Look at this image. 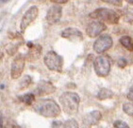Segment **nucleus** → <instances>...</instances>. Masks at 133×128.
<instances>
[{
    "label": "nucleus",
    "instance_id": "nucleus-1",
    "mask_svg": "<svg viewBox=\"0 0 133 128\" xmlns=\"http://www.w3.org/2000/svg\"><path fill=\"white\" fill-rule=\"evenodd\" d=\"M33 109L37 114L45 118H56L61 114V107L52 99H41L34 102Z\"/></svg>",
    "mask_w": 133,
    "mask_h": 128
},
{
    "label": "nucleus",
    "instance_id": "nucleus-2",
    "mask_svg": "<svg viewBox=\"0 0 133 128\" xmlns=\"http://www.w3.org/2000/svg\"><path fill=\"white\" fill-rule=\"evenodd\" d=\"M59 102L62 106V110L68 115H75L79 109V96L75 92H64L59 97Z\"/></svg>",
    "mask_w": 133,
    "mask_h": 128
},
{
    "label": "nucleus",
    "instance_id": "nucleus-3",
    "mask_svg": "<svg viewBox=\"0 0 133 128\" xmlns=\"http://www.w3.org/2000/svg\"><path fill=\"white\" fill-rule=\"evenodd\" d=\"M90 17L94 19H97V21L100 22H106L108 24H117L120 19L119 13H117L115 10H110L107 8H100L90 13Z\"/></svg>",
    "mask_w": 133,
    "mask_h": 128
},
{
    "label": "nucleus",
    "instance_id": "nucleus-4",
    "mask_svg": "<svg viewBox=\"0 0 133 128\" xmlns=\"http://www.w3.org/2000/svg\"><path fill=\"white\" fill-rule=\"evenodd\" d=\"M94 67L96 75L107 77L110 71V59L108 55H99L94 61Z\"/></svg>",
    "mask_w": 133,
    "mask_h": 128
},
{
    "label": "nucleus",
    "instance_id": "nucleus-5",
    "mask_svg": "<svg viewBox=\"0 0 133 128\" xmlns=\"http://www.w3.org/2000/svg\"><path fill=\"white\" fill-rule=\"evenodd\" d=\"M44 65L47 67V68L52 70V71H57V72L62 71V66H63L62 57L59 56V54L56 53L55 51L53 50L48 51L44 55Z\"/></svg>",
    "mask_w": 133,
    "mask_h": 128
},
{
    "label": "nucleus",
    "instance_id": "nucleus-6",
    "mask_svg": "<svg viewBox=\"0 0 133 128\" xmlns=\"http://www.w3.org/2000/svg\"><path fill=\"white\" fill-rule=\"evenodd\" d=\"M113 44L112 38L108 34L99 36L94 43V50L98 54H102L111 48Z\"/></svg>",
    "mask_w": 133,
    "mask_h": 128
},
{
    "label": "nucleus",
    "instance_id": "nucleus-7",
    "mask_svg": "<svg viewBox=\"0 0 133 128\" xmlns=\"http://www.w3.org/2000/svg\"><path fill=\"white\" fill-rule=\"evenodd\" d=\"M38 13H39V10L37 8V6H31L30 8L24 13L23 17H22V20H21V24H20L21 31H23V32L26 31L28 26L30 25L36 18H37Z\"/></svg>",
    "mask_w": 133,
    "mask_h": 128
},
{
    "label": "nucleus",
    "instance_id": "nucleus-8",
    "mask_svg": "<svg viewBox=\"0 0 133 128\" xmlns=\"http://www.w3.org/2000/svg\"><path fill=\"white\" fill-rule=\"evenodd\" d=\"M25 62H26V59L22 54H19L14 58L11 64V68H10V77L12 79H18L21 76L24 67H25Z\"/></svg>",
    "mask_w": 133,
    "mask_h": 128
},
{
    "label": "nucleus",
    "instance_id": "nucleus-9",
    "mask_svg": "<svg viewBox=\"0 0 133 128\" xmlns=\"http://www.w3.org/2000/svg\"><path fill=\"white\" fill-rule=\"evenodd\" d=\"M106 28H107V27H106V25L103 22L95 20L91 22L87 26V28H86V33L91 38H95V37H97V36H99L100 34L102 33Z\"/></svg>",
    "mask_w": 133,
    "mask_h": 128
},
{
    "label": "nucleus",
    "instance_id": "nucleus-10",
    "mask_svg": "<svg viewBox=\"0 0 133 128\" xmlns=\"http://www.w3.org/2000/svg\"><path fill=\"white\" fill-rule=\"evenodd\" d=\"M62 8L59 5H53L51 6L49 10H47V13H46V21L48 22L49 24H56L58 23L62 17Z\"/></svg>",
    "mask_w": 133,
    "mask_h": 128
},
{
    "label": "nucleus",
    "instance_id": "nucleus-11",
    "mask_svg": "<svg viewBox=\"0 0 133 128\" xmlns=\"http://www.w3.org/2000/svg\"><path fill=\"white\" fill-rule=\"evenodd\" d=\"M101 118H102L101 112L98 110H95L86 114L82 119V123L85 127H91V126L96 125L100 121Z\"/></svg>",
    "mask_w": 133,
    "mask_h": 128
},
{
    "label": "nucleus",
    "instance_id": "nucleus-12",
    "mask_svg": "<svg viewBox=\"0 0 133 128\" xmlns=\"http://www.w3.org/2000/svg\"><path fill=\"white\" fill-rule=\"evenodd\" d=\"M62 37L69 39L71 41H81L83 40L82 32L76 28H68L62 32Z\"/></svg>",
    "mask_w": 133,
    "mask_h": 128
},
{
    "label": "nucleus",
    "instance_id": "nucleus-13",
    "mask_svg": "<svg viewBox=\"0 0 133 128\" xmlns=\"http://www.w3.org/2000/svg\"><path fill=\"white\" fill-rule=\"evenodd\" d=\"M56 91V87L52 85V83L43 81L38 85L36 88V92L38 96H45V95L52 94Z\"/></svg>",
    "mask_w": 133,
    "mask_h": 128
},
{
    "label": "nucleus",
    "instance_id": "nucleus-14",
    "mask_svg": "<svg viewBox=\"0 0 133 128\" xmlns=\"http://www.w3.org/2000/svg\"><path fill=\"white\" fill-rule=\"evenodd\" d=\"M42 52V46L40 45H33L29 49L28 55H26V59L28 61H35L40 57Z\"/></svg>",
    "mask_w": 133,
    "mask_h": 128
},
{
    "label": "nucleus",
    "instance_id": "nucleus-15",
    "mask_svg": "<svg viewBox=\"0 0 133 128\" xmlns=\"http://www.w3.org/2000/svg\"><path fill=\"white\" fill-rule=\"evenodd\" d=\"M119 42H120L121 45H122L125 49H128V50H129V51L133 50V41L130 36H128V35L122 36L120 38V40H119Z\"/></svg>",
    "mask_w": 133,
    "mask_h": 128
},
{
    "label": "nucleus",
    "instance_id": "nucleus-16",
    "mask_svg": "<svg viewBox=\"0 0 133 128\" xmlns=\"http://www.w3.org/2000/svg\"><path fill=\"white\" fill-rule=\"evenodd\" d=\"M113 97V92L109 88H102L99 90L97 93V98L99 100H106V99H110Z\"/></svg>",
    "mask_w": 133,
    "mask_h": 128
},
{
    "label": "nucleus",
    "instance_id": "nucleus-17",
    "mask_svg": "<svg viewBox=\"0 0 133 128\" xmlns=\"http://www.w3.org/2000/svg\"><path fill=\"white\" fill-rule=\"evenodd\" d=\"M20 101L26 105H32L35 102V95L32 93H26V94L23 95L22 97H20Z\"/></svg>",
    "mask_w": 133,
    "mask_h": 128
},
{
    "label": "nucleus",
    "instance_id": "nucleus-18",
    "mask_svg": "<svg viewBox=\"0 0 133 128\" xmlns=\"http://www.w3.org/2000/svg\"><path fill=\"white\" fill-rule=\"evenodd\" d=\"M124 19L128 23H132L133 22V8L132 7H127L123 10Z\"/></svg>",
    "mask_w": 133,
    "mask_h": 128
},
{
    "label": "nucleus",
    "instance_id": "nucleus-19",
    "mask_svg": "<svg viewBox=\"0 0 133 128\" xmlns=\"http://www.w3.org/2000/svg\"><path fill=\"white\" fill-rule=\"evenodd\" d=\"M123 111L128 116H133V102H125L123 104Z\"/></svg>",
    "mask_w": 133,
    "mask_h": 128
},
{
    "label": "nucleus",
    "instance_id": "nucleus-20",
    "mask_svg": "<svg viewBox=\"0 0 133 128\" xmlns=\"http://www.w3.org/2000/svg\"><path fill=\"white\" fill-rule=\"evenodd\" d=\"M64 128H78V123L74 119H70L64 123Z\"/></svg>",
    "mask_w": 133,
    "mask_h": 128
},
{
    "label": "nucleus",
    "instance_id": "nucleus-21",
    "mask_svg": "<svg viewBox=\"0 0 133 128\" xmlns=\"http://www.w3.org/2000/svg\"><path fill=\"white\" fill-rule=\"evenodd\" d=\"M113 126H114V128H130L128 125V123H125V121L121 120H115L113 123Z\"/></svg>",
    "mask_w": 133,
    "mask_h": 128
},
{
    "label": "nucleus",
    "instance_id": "nucleus-22",
    "mask_svg": "<svg viewBox=\"0 0 133 128\" xmlns=\"http://www.w3.org/2000/svg\"><path fill=\"white\" fill-rule=\"evenodd\" d=\"M31 83V78L29 76H25L23 78V80L20 83V88H26V86H28V85Z\"/></svg>",
    "mask_w": 133,
    "mask_h": 128
},
{
    "label": "nucleus",
    "instance_id": "nucleus-23",
    "mask_svg": "<svg viewBox=\"0 0 133 128\" xmlns=\"http://www.w3.org/2000/svg\"><path fill=\"white\" fill-rule=\"evenodd\" d=\"M102 1L109 3L110 5L117 6V7H121V6L123 5V0H102Z\"/></svg>",
    "mask_w": 133,
    "mask_h": 128
},
{
    "label": "nucleus",
    "instance_id": "nucleus-24",
    "mask_svg": "<svg viewBox=\"0 0 133 128\" xmlns=\"http://www.w3.org/2000/svg\"><path fill=\"white\" fill-rule=\"evenodd\" d=\"M52 128H64V123L59 120H54L52 123Z\"/></svg>",
    "mask_w": 133,
    "mask_h": 128
},
{
    "label": "nucleus",
    "instance_id": "nucleus-25",
    "mask_svg": "<svg viewBox=\"0 0 133 128\" xmlns=\"http://www.w3.org/2000/svg\"><path fill=\"white\" fill-rule=\"evenodd\" d=\"M117 64H118V66H119V67L123 68V67H125V66H127V60L124 59V58H121V59L118 60Z\"/></svg>",
    "mask_w": 133,
    "mask_h": 128
},
{
    "label": "nucleus",
    "instance_id": "nucleus-26",
    "mask_svg": "<svg viewBox=\"0 0 133 128\" xmlns=\"http://www.w3.org/2000/svg\"><path fill=\"white\" fill-rule=\"evenodd\" d=\"M127 97H128V100L131 101V102H133V85H132V87H130V89L128 91Z\"/></svg>",
    "mask_w": 133,
    "mask_h": 128
},
{
    "label": "nucleus",
    "instance_id": "nucleus-27",
    "mask_svg": "<svg viewBox=\"0 0 133 128\" xmlns=\"http://www.w3.org/2000/svg\"><path fill=\"white\" fill-rule=\"evenodd\" d=\"M50 1L58 5V4H64V3H67L69 0H50Z\"/></svg>",
    "mask_w": 133,
    "mask_h": 128
},
{
    "label": "nucleus",
    "instance_id": "nucleus-28",
    "mask_svg": "<svg viewBox=\"0 0 133 128\" xmlns=\"http://www.w3.org/2000/svg\"><path fill=\"white\" fill-rule=\"evenodd\" d=\"M5 128H14V124H12L10 121H8V123H6Z\"/></svg>",
    "mask_w": 133,
    "mask_h": 128
},
{
    "label": "nucleus",
    "instance_id": "nucleus-29",
    "mask_svg": "<svg viewBox=\"0 0 133 128\" xmlns=\"http://www.w3.org/2000/svg\"><path fill=\"white\" fill-rule=\"evenodd\" d=\"M125 1H127V2H128L129 4H132V5H133V0H125Z\"/></svg>",
    "mask_w": 133,
    "mask_h": 128
},
{
    "label": "nucleus",
    "instance_id": "nucleus-30",
    "mask_svg": "<svg viewBox=\"0 0 133 128\" xmlns=\"http://www.w3.org/2000/svg\"><path fill=\"white\" fill-rule=\"evenodd\" d=\"M9 0H0V2H2V3H6V2H8Z\"/></svg>",
    "mask_w": 133,
    "mask_h": 128
},
{
    "label": "nucleus",
    "instance_id": "nucleus-31",
    "mask_svg": "<svg viewBox=\"0 0 133 128\" xmlns=\"http://www.w3.org/2000/svg\"><path fill=\"white\" fill-rule=\"evenodd\" d=\"M4 87H5V85H1V86H0V88H1V89H3Z\"/></svg>",
    "mask_w": 133,
    "mask_h": 128
},
{
    "label": "nucleus",
    "instance_id": "nucleus-32",
    "mask_svg": "<svg viewBox=\"0 0 133 128\" xmlns=\"http://www.w3.org/2000/svg\"><path fill=\"white\" fill-rule=\"evenodd\" d=\"M14 128H21L20 126H17V125H14Z\"/></svg>",
    "mask_w": 133,
    "mask_h": 128
}]
</instances>
